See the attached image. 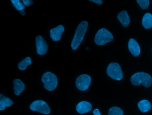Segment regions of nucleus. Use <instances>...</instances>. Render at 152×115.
<instances>
[{
  "label": "nucleus",
  "mask_w": 152,
  "mask_h": 115,
  "mask_svg": "<svg viewBox=\"0 0 152 115\" xmlns=\"http://www.w3.org/2000/svg\"><path fill=\"white\" fill-rule=\"evenodd\" d=\"M88 23L87 21H83L78 25L71 44L73 50H76L82 42L88 29Z\"/></svg>",
  "instance_id": "1"
},
{
  "label": "nucleus",
  "mask_w": 152,
  "mask_h": 115,
  "mask_svg": "<svg viewBox=\"0 0 152 115\" xmlns=\"http://www.w3.org/2000/svg\"><path fill=\"white\" fill-rule=\"evenodd\" d=\"M131 82L132 85L139 86L142 84L146 88H148L152 85V78L148 73L138 72L133 74L131 78Z\"/></svg>",
  "instance_id": "2"
},
{
  "label": "nucleus",
  "mask_w": 152,
  "mask_h": 115,
  "mask_svg": "<svg viewBox=\"0 0 152 115\" xmlns=\"http://www.w3.org/2000/svg\"><path fill=\"white\" fill-rule=\"evenodd\" d=\"M42 81L44 84L45 89L48 91H53L57 86V78L54 73L50 72H47L43 74Z\"/></svg>",
  "instance_id": "3"
},
{
  "label": "nucleus",
  "mask_w": 152,
  "mask_h": 115,
  "mask_svg": "<svg viewBox=\"0 0 152 115\" xmlns=\"http://www.w3.org/2000/svg\"><path fill=\"white\" fill-rule=\"evenodd\" d=\"M113 40V36L112 33L105 28H102L96 34L94 40L97 45L101 46L111 42Z\"/></svg>",
  "instance_id": "4"
},
{
  "label": "nucleus",
  "mask_w": 152,
  "mask_h": 115,
  "mask_svg": "<svg viewBox=\"0 0 152 115\" xmlns=\"http://www.w3.org/2000/svg\"><path fill=\"white\" fill-rule=\"evenodd\" d=\"M107 73L110 78L115 80H120L123 77L121 68L120 65L116 63H111L108 65Z\"/></svg>",
  "instance_id": "5"
},
{
  "label": "nucleus",
  "mask_w": 152,
  "mask_h": 115,
  "mask_svg": "<svg viewBox=\"0 0 152 115\" xmlns=\"http://www.w3.org/2000/svg\"><path fill=\"white\" fill-rule=\"evenodd\" d=\"M30 109L32 110L46 115L49 114L50 112V108L48 104L41 100H37L34 101L30 105Z\"/></svg>",
  "instance_id": "6"
},
{
  "label": "nucleus",
  "mask_w": 152,
  "mask_h": 115,
  "mask_svg": "<svg viewBox=\"0 0 152 115\" xmlns=\"http://www.w3.org/2000/svg\"><path fill=\"white\" fill-rule=\"evenodd\" d=\"M91 78L88 74H82L76 79V86L79 90L85 91L89 87Z\"/></svg>",
  "instance_id": "7"
},
{
  "label": "nucleus",
  "mask_w": 152,
  "mask_h": 115,
  "mask_svg": "<svg viewBox=\"0 0 152 115\" xmlns=\"http://www.w3.org/2000/svg\"><path fill=\"white\" fill-rule=\"evenodd\" d=\"M35 41H36L37 53L41 55H45L48 51V47L46 41L41 35L37 36Z\"/></svg>",
  "instance_id": "8"
},
{
  "label": "nucleus",
  "mask_w": 152,
  "mask_h": 115,
  "mask_svg": "<svg viewBox=\"0 0 152 115\" xmlns=\"http://www.w3.org/2000/svg\"><path fill=\"white\" fill-rule=\"evenodd\" d=\"M65 28L62 25H59L57 27L50 30V36L54 41H58L61 39V36L64 32Z\"/></svg>",
  "instance_id": "9"
},
{
  "label": "nucleus",
  "mask_w": 152,
  "mask_h": 115,
  "mask_svg": "<svg viewBox=\"0 0 152 115\" xmlns=\"http://www.w3.org/2000/svg\"><path fill=\"white\" fill-rule=\"evenodd\" d=\"M129 50L134 56L137 57L140 54V49L137 41L133 39H130L128 43Z\"/></svg>",
  "instance_id": "10"
},
{
  "label": "nucleus",
  "mask_w": 152,
  "mask_h": 115,
  "mask_svg": "<svg viewBox=\"0 0 152 115\" xmlns=\"http://www.w3.org/2000/svg\"><path fill=\"white\" fill-rule=\"evenodd\" d=\"M92 105L89 102L83 101L79 103L76 106V110L80 114L87 113L91 110Z\"/></svg>",
  "instance_id": "11"
},
{
  "label": "nucleus",
  "mask_w": 152,
  "mask_h": 115,
  "mask_svg": "<svg viewBox=\"0 0 152 115\" xmlns=\"http://www.w3.org/2000/svg\"><path fill=\"white\" fill-rule=\"evenodd\" d=\"M117 19L121 23L124 27H126L130 23V18L126 11H123L117 15Z\"/></svg>",
  "instance_id": "12"
},
{
  "label": "nucleus",
  "mask_w": 152,
  "mask_h": 115,
  "mask_svg": "<svg viewBox=\"0 0 152 115\" xmlns=\"http://www.w3.org/2000/svg\"><path fill=\"white\" fill-rule=\"evenodd\" d=\"M14 92L15 95L19 96L25 88V85L19 79L14 80Z\"/></svg>",
  "instance_id": "13"
},
{
  "label": "nucleus",
  "mask_w": 152,
  "mask_h": 115,
  "mask_svg": "<svg viewBox=\"0 0 152 115\" xmlns=\"http://www.w3.org/2000/svg\"><path fill=\"white\" fill-rule=\"evenodd\" d=\"M13 103L11 99L0 94V110H4L6 107H10L13 105Z\"/></svg>",
  "instance_id": "14"
},
{
  "label": "nucleus",
  "mask_w": 152,
  "mask_h": 115,
  "mask_svg": "<svg viewBox=\"0 0 152 115\" xmlns=\"http://www.w3.org/2000/svg\"><path fill=\"white\" fill-rule=\"evenodd\" d=\"M142 24L145 29H150L152 27V14L146 13L142 19Z\"/></svg>",
  "instance_id": "15"
},
{
  "label": "nucleus",
  "mask_w": 152,
  "mask_h": 115,
  "mask_svg": "<svg viewBox=\"0 0 152 115\" xmlns=\"http://www.w3.org/2000/svg\"><path fill=\"white\" fill-rule=\"evenodd\" d=\"M138 106L140 111L142 112H146L150 110L151 109V104L149 101L147 100H142L138 104Z\"/></svg>",
  "instance_id": "16"
},
{
  "label": "nucleus",
  "mask_w": 152,
  "mask_h": 115,
  "mask_svg": "<svg viewBox=\"0 0 152 115\" xmlns=\"http://www.w3.org/2000/svg\"><path fill=\"white\" fill-rule=\"evenodd\" d=\"M31 58L30 57H27L18 63V69L20 70H24L26 69L28 65H30L31 64Z\"/></svg>",
  "instance_id": "17"
},
{
  "label": "nucleus",
  "mask_w": 152,
  "mask_h": 115,
  "mask_svg": "<svg viewBox=\"0 0 152 115\" xmlns=\"http://www.w3.org/2000/svg\"><path fill=\"white\" fill-rule=\"evenodd\" d=\"M123 114L122 110L118 107H112L108 111V115H123Z\"/></svg>",
  "instance_id": "18"
},
{
  "label": "nucleus",
  "mask_w": 152,
  "mask_h": 115,
  "mask_svg": "<svg viewBox=\"0 0 152 115\" xmlns=\"http://www.w3.org/2000/svg\"><path fill=\"white\" fill-rule=\"evenodd\" d=\"M11 1L15 9L19 11L24 9L25 8L24 4L20 0H11Z\"/></svg>",
  "instance_id": "19"
},
{
  "label": "nucleus",
  "mask_w": 152,
  "mask_h": 115,
  "mask_svg": "<svg viewBox=\"0 0 152 115\" xmlns=\"http://www.w3.org/2000/svg\"><path fill=\"white\" fill-rule=\"evenodd\" d=\"M137 2L140 8L143 9H146L149 6V3L148 0H137Z\"/></svg>",
  "instance_id": "20"
},
{
  "label": "nucleus",
  "mask_w": 152,
  "mask_h": 115,
  "mask_svg": "<svg viewBox=\"0 0 152 115\" xmlns=\"http://www.w3.org/2000/svg\"><path fill=\"white\" fill-rule=\"evenodd\" d=\"M23 2L25 6H28V7L33 4V2L32 0H23Z\"/></svg>",
  "instance_id": "21"
},
{
  "label": "nucleus",
  "mask_w": 152,
  "mask_h": 115,
  "mask_svg": "<svg viewBox=\"0 0 152 115\" xmlns=\"http://www.w3.org/2000/svg\"><path fill=\"white\" fill-rule=\"evenodd\" d=\"M90 1L96 3L98 4H101L103 3V1L102 0H90Z\"/></svg>",
  "instance_id": "22"
},
{
  "label": "nucleus",
  "mask_w": 152,
  "mask_h": 115,
  "mask_svg": "<svg viewBox=\"0 0 152 115\" xmlns=\"http://www.w3.org/2000/svg\"><path fill=\"white\" fill-rule=\"evenodd\" d=\"M93 113L94 115H101L98 109H96L94 110L93 111Z\"/></svg>",
  "instance_id": "23"
},
{
  "label": "nucleus",
  "mask_w": 152,
  "mask_h": 115,
  "mask_svg": "<svg viewBox=\"0 0 152 115\" xmlns=\"http://www.w3.org/2000/svg\"><path fill=\"white\" fill-rule=\"evenodd\" d=\"M20 14L22 16H24L25 15V12L24 10H23L20 11Z\"/></svg>",
  "instance_id": "24"
}]
</instances>
